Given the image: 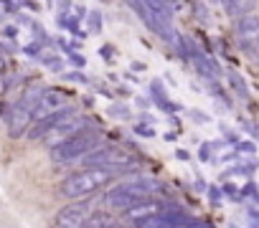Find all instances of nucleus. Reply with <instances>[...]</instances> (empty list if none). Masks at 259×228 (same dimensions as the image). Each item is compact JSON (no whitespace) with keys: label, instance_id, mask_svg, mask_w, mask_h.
Returning a JSON list of instances; mask_svg holds the SVG:
<instances>
[{"label":"nucleus","instance_id":"f257e3e1","mask_svg":"<svg viewBox=\"0 0 259 228\" xmlns=\"http://www.w3.org/2000/svg\"><path fill=\"white\" fill-rule=\"evenodd\" d=\"M160 193H165V185L155 178H138V180H122L114 188H109L104 193V205L112 210H130L133 205L158 198Z\"/></svg>","mask_w":259,"mask_h":228},{"label":"nucleus","instance_id":"f03ea898","mask_svg":"<svg viewBox=\"0 0 259 228\" xmlns=\"http://www.w3.org/2000/svg\"><path fill=\"white\" fill-rule=\"evenodd\" d=\"M117 173L112 170H104V167H84V170H76L71 173L69 178H64L59 183V193L64 198H71V200H81V198H89L94 195L99 188H107L112 180H114Z\"/></svg>","mask_w":259,"mask_h":228},{"label":"nucleus","instance_id":"7ed1b4c3","mask_svg":"<svg viewBox=\"0 0 259 228\" xmlns=\"http://www.w3.org/2000/svg\"><path fill=\"white\" fill-rule=\"evenodd\" d=\"M79 162L84 167H104V170L119 173V170H133V165H138V157L133 152H127L124 147L99 145L97 150H92L89 155H84Z\"/></svg>","mask_w":259,"mask_h":228},{"label":"nucleus","instance_id":"20e7f679","mask_svg":"<svg viewBox=\"0 0 259 228\" xmlns=\"http://www.w3.org/2000/svg\"><path fill=\"white\" fill-rule=\"evenodd\" d=\"M102 145L99 132L94 130H81L74 137H69L66 142L51 147V160L54 162H71V160H81L84 155H89L92 150H97Z\"/></svg>","mask_w":259,"mask_h":228},{"label":"nucleus","instance_id":"39448f33","mask_svg":"<svg viewBox=\"0 0 259 228\" xmlns=\"http://www.w3.org/2000/svg\"><path fill=\"white\" fill-rule=\"evenodd\" d=\"M6 125H8V135L13 140L26 137L28 130L33 127V106L26 104V101H16L6 114Z\"/></svg>","mask_w":259,"mask_h":228},{"label":"nucleus","instance_id":"423d86ee","mask_svg":"<svg viewBox=\"0 0 259 228\" xmlns=\"http://www.w3.org/2000/svg\"><path fill=\"white\" fill-rule=\"evenodd\" d=\"M236 38H239V46L259 59V18L256 16H241L236 18Z\"/></svg>","mask_w":259,"mask_h":228},{"label":"nucleus","instance_id":"0eeeda50","mask_svg":"<svg viewBox=\"0 0 259 228\" xmlns=\"http://www.w3.org/2000/svg\"><path fill=\"white\" fill-rule=\"evenodd\" d=\"M92 213V200L81 198L79 203H71L56 213V228H84Z\"/></svg>","mask_w":259,"mask_h":228},{"label":"nucleus","instance_id":"6e6552de","mask_svg":"<svg viewBox=\"0 0 259 228\" xmlns=\"http://www.w3.org/2000/svg\"><path fill=\"white\" fill-rule=\"evenodd\" d=\"M84 125H87V120H84V117H79V114L74 111L71 117H66L64 122H59L56 127H51V130H49V132L41 137V142H44V145H49V147H56V145L66 142L69 137H74L76 132L87 130Z\"/></svg>","mask_w":259,"mask_h":228},{"label":"nucleus","instance_id":"1a4fd4ad","mask_svg":"<svg viewBox=\"0 0 259 228\" xmlns=\"http://www.w3.org/2000/svg\"><path fill=\"white\" fill-rule=\"evenodd\" d=\"M66 106H69V96L64 91H59V89H44V94L33 104V122L49 117V114H56V111H61Z\"/></svg>","mask_w":259,"mask_h":228},{"label":"nucleus","instance_id":"9d476101","mask_svg":"<svg viewBox=\"0 0 259 228\" xmlns=\"http://www.w3.org/2000/svg\"><path fill=\"white\" fill-rule=\"evenodd\" d=\"M165 205H168V203H163V200H158V198H150V200H143V203L133 205L130 210H124V218H127V223H135V225H138V223H143L145 218H150V215L165 210Z\"/></svg>","mask_w":259,"mask_h":228},{"label":"nucleus","instance_id":"9b49d317","mask_svg":"<svg viewBox=\"0 0 259 228\" xmlns=\"http://www.w3.org/2000/svg\"><path fill=\"white\" fill-rule=\"evenodd\" d=\"M256 6V0H231V3L226 6V11L231 13V16H236V18H241V16H249V11Z\"/></svg>","mask_w":259,"mask_h":228},{"label":"nucleus","instance_id":"f8f14e48","mask_svg":"<svg viewBox=\"0 0 259 228\" xmlns=\"http://www.w3.org/2000/svg\"><path fill=\"white\" fill-rule=\"evenodd\" d=\"M112 218L107 215V213H92L89 215V220L84 223V228H112Z\"/></svg>","mask_w":259,"mask_h":228},{"label":"nucleus","instance_id":"ddd939ff","mask_svg":"<svg viewBox=\"0 0 259 228\" xmlns=\"http://www.w3.org/2000/svg\"><path fill=\"white\" fill-rule=\"evenodd\" d=\"M229 81H231V89H234L239 96H244V99L249 96V89H246V84L241 81V76H239V74H234V71H231V74H229Z\"/></svg>","mask_w":259,"mask_h":228},{"label":"nucleus","instance_id":"4468645a","mask_svg":"<svg viewBox=\"0 0 259 228\" xmlns=\"http://www.w3.org/2000/svg\"><path fill=\"white\" fill-rule=\"evenodd\" d=\"M109 114H112L114 120H130V117H133L130 106H124V104H112V106H109Z\"/></svg>","mask_w":259,"mask_h":228},{"label":"nucleus","instance_id":"2eb2a0df","mask_svg":"<svg viewBox=\"0 0 259 228\" xmlns=\"http://www.w3.org/2000/svg\"><path fill=\"white\" fill-rule=\"evenodd\" d=\"M239 198H249L251 203L259 205V190H256V185H254V183H246V185L239 190Z\"/></svg>","mask_w":259,"mask_h":228},{"label":"nucleus","instance_id":"dca6fc26","mask_svg":"<svg viewBox=\"0 0 259 228\" xmlns=\"http://www.w3.org/2000/svg\"><path fill=\"white\" fill-rule=\"evenodd\" d=\"M150 91H153L155 101H165V99H168V94H165V89H163V81H158V79L150 84Z\"/></svg>","mask_w":259,"mask_h":228},{"label":"nucleus","instance_id":"f3484780","mask_svg":"<svg viewBox=\"0 0 259 228\" xmlns=\"http://www.w3.org/2000/svg\"><path fill=\"white\" fill-rule=\"evenodd\" d=\"M102 31V16L94 11V13H89V33H99Z\"/></svg>","mask_w":259,"mask_h":228},{"label":"nucleus","instance_id":"a211bd4d","mask_svg":"<svg viewBox=\"0 0 259 228\" xmlns=\"http://www.w3.org/2000/svg\"><path fill=\"white\" fill-rule=\"evenodd\" d=\"M135 135H140V137H155V130H150L148 125H143V122H140V125L135 127Z\"/></svg>","mask_w":259,"mask_h":228},{"label":"nucleus","instance_id":"6ab92c4d","mask_svg":"<svg viewBox=\"0 0 259 228\" xmlns=\"http://www.w3.org/2000/svg\"><path fill=\"white\" fill-rule=\"evenodd\" d=\"M44 61H46V66H49L51 71H61V66H64V64H61V59H54V56H46Z\"/></svg>","mask_w":259,"mask_h":228},{"label":"nucleus","instance_id":"aec40b11","mask_svg":"<svg viewBox=\"0 0 259 228\" xmlns=\"http://www.w3.org/2000/svg\"><path fill=\"white\" fill-rule=\"evenodd\" d=\"M64 79H66V81H76V84H89V79H87L84 74H79V71H76V74H64Z\"/></svg>","mask_w":259,"mask_h":228},{"label":"nucleus","instance_id":"412c9836","mask_svg":"<svg viewBox=\"0 0 259 228\" xmlns=\"http://www.w3.org/2000/svg\"><path fill=\"white\" fill-rule=\"evenodd\" d=\"M158 106H160V109H165V111H178V109H181V104H176V101H170V99L158 101Z\"/></svg>","mask_w":259,"mask_h":228},{"label":"nucleus","instance_id":"4be33fe9","mask_svg":"<svg viewBox=\"0 0 259 228\" xmlns=\"http://www.w3.org/2000/svg\"><path fill=\"white\" fill-rule=\"evenodd\" d=\"M221 195H224V193H221V188H208V198H211V203H213V205H219V203H221Z\"/></svg>","mask_w":259,"mask_h":228},{"label":"nucleus","instance_id":"5701e85b","mask_svg":"<svg viewBox=\"0 0 259 228\" xmlns=\"http://www.w3.org/2000/svg\"><path fill=\"white\" fill-rule=\"evenodd\" d=\"M254 150H256V147H254L251 142H239V145H236V152H246V155H251Z\"/></svg>","mask_w":259,"mask_h":228},{"label":"nucleus","instance_id":"b1692460","mask_svg":"<svg viewBox=\"0 0 259 228\" xmlns=\"http://www.w3.org/2000/svg\"><path fill=\"white\" fill-rule=\"evenodd\" d=\"M221 193H224V195H229V198H239V193H236V185H231V183H226V185L221 188Z\"/></svg>","mask_w":259,"mask_h":228},{"label":"nucleus","instance_id":"393cba45","mask_svg":"<svg viewBox=\"0 0 259 228\" xmlns=\"http://www.w3.org/2000/svg\"><path fill=\"white\" fill-rule=\"evenodd\" d=\"M198 157H201V160H211V145H203V147L198 150Z\"/></svg>","mask_w":259,"mask_h":228},{"label":"nucleus","instance_id":"a878e982","mask_svg":"<svg viewBox=\"0 0 259 228\" xmlns=\"http://www.w3.org/2000/svg\"><path fill=\"white\" fill-rule=\"evenodd\" d=\"M69 59H71V64H76L79 69H81V66H87V61H84V56H76V53H69Z\"/></svg>","mask_w":259,"mask_h":228},{"label":"nucleus","instance_id":"bb28decb","mask_svg":"<svg viewBox=\"0 0 259 228\" xmlns=\"http://www.w3.org/2000/svg\"><path fill=\"white\" fill-rule=\"evenodd\" d=\"M133 71H145V64H140V61H135V64H133Z\"/></svg>","mask_w":259,"mask_h":228},{"label":"nucleus","instance_id":"cd10ccee","mask_svg":"<svg viewBox=\"0 0 259 228\" xmlns=\"http://www.w3.org/2000/svg\"><path fill=\"white\" fill-rule=\"evenodd\" d=\"M176 155H178V160H188V152H186V150H178Z\"/></svg>","mask_w":259,"mask_h":228},{"label":"nucleus","instance_id":"c85d7f7f","mask_svg":"<svg viewBox=\"0 0 259 228\" xmlns=\"http://www.w3.org/2000/svg\"><path fill=\"white\" fill-rule=\"evenodd\" d=\"M112 228H124V223H112Z\"/></svg>","mask_w":259,"mask_h":228},{"label":"nucleus","instance_id":"c756f323","mask_svg":"<svg viewBox=\"0 0 259 228\" xmlns=\"http://www.w3.org/2000/svg\"><path fill=\"white\" fill-rule=\"evenodd\" d=\"M124 228H138L135 223H124Z\"/></svg>","mask_w":259,"mask_h":228},{"label":"nucleus","instance_id":"7c9ffc66","mask_svg":"<svg viewBox=\"0 0 259 228\" xmlns=\"http://www.w3.org/2000/svg\"><path fill=\"white\" fill-rule=\"evenodd\" d=\"M3 89H6V81H3V79H0V91H3Z\"/></svg>","mask_w":259,"mask_h":228},{"label":"nucleus","instance_id":"2f4dec72","mask_svg":"<svg viewBox=\"0 0 259 228\" xmlns=\"http://www.w3.org/2000/svg\"><path fill=\"white\" fill-rule=\"evenodd\" d=\"M196 228H211V225H206V223H198V225H196Z\"/></svg>","mask_w":259,"mask_h":228},{"label":"nucleus","instance_id":"473e14b6","mask_svg":"<svg viewBox=\"0 0 259 228\" xmlns=\"http://www.w3.org/2000/svg\"><path fill=\"white\" fill-rule=\"evenodd\" d=\"M6 66V61H3V56H0V69H3Z\"/></svg>","mask_w":259,"mask_h":228},{"label":"nucleus","instance_id":"72a5a7b5","mask_svg":"<svg viewBox=\"0 0 259 228\" xmlns=\"http://www.w3.org/2000/svg\"><path fill=\"white\" fill-rule=\"evenodd\" d=\"M0 117H3V101H0Z\"/></svg>","mask_w":259,"mask_h":228},{"label":"nucleus","instance_id":"f704fd0d","mask_svg":"<svg viewBox=\"0 0 259 228\" xmlns=\"http://www.w3.org/2000/svg\"><path fill=\"white\" fill-rule=\"evenodd\" d=\"M221 3H224V6H229V3H231V0H221Z\"/></svg>","mask_w":259,"mask_h":228}]
</instances>
